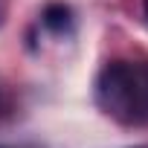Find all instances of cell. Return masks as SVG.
Returning <instances> with one entry per match:
<instances>
[{
	"label": "cell",
	"instance_id": "6da1fadb",
	"mask_svg": "<svg viewBox=\"0 0 148 148\" xmlns=\"http://www.w3.org/2000/svg\"><path fill=\"white\" fill-rule=\"evenodd\" d=\"M96 102L122 125L148 122V70L131 61L105 64L96 79Z\"/></svg>",
	"mask_w": 148,
	"mask_h": 148
},
{
	"label": "cell",
	"instance_id": "7a4b0ae2",
	"mask_svg": "<svg viewBox=\"0 0 148 148\" xmlns=\"http://www.w3.org/2000/svg\"><path fill=\"white\" fill-rule=\"evenodd\" d=\"M41 21H44V26H47L49 32L61 35V32H67V29L73 26V12H70V6H64V3H47L44 12H41Z\"/></svg>",
	"mask_w": 148,
	"mask_h": 148
},
{
	"label": "cell",
	"instance_id": "3957f363",
	"mask_svg": "<svg viewBox=\"0 0 148 148\" xmlns=\"http://www.w3.org/2000/svg\"><path fill=\"white\" fill-rule=\"evenodd\" d=\"M142 9H145V18H148V0H142Z\"/></svg>",
	"mask_w": 148,
	"mask_h": 148
}]
</instances>
